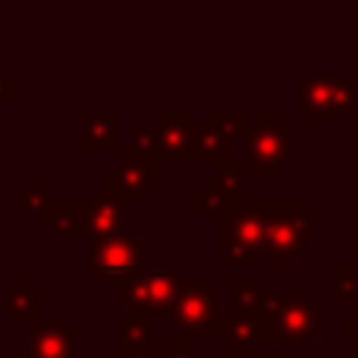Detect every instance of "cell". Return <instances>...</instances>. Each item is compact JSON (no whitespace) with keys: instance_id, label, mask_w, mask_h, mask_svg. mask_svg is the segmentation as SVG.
I'll return each instance as SVG.
<instances>
[{"instance_id":"cell-1","label":"cell","mask_w":358,"mask_h":358,"mask_svg":"<svg viewBox=\"0 0 358 358\" xmlns=\"http://www.w3.org/2000/svg\"><path fill=\"white\" fill-rule=\"evenodd\" d=\"M257 319L266 327V344L322 341V313L308 291H263Z\"/></svg>"},{"instance_id":"cell-2","label":"cell","mask_w":358,"mask_h":358,"mask_svg":"<svg viewBox=\"0 0 358 358\" xmlns=\"http://www.w3.org/2000/svg\"><path fill=\"white\" fill-rule=\"evenodd\" d=\"M319 227L322 215L308 201H263V255L271 266H294Z\"/></svg>"},{"instance_id":"cell-3","label":"cell","mask_w":358,"mask_h":358,"mask_svg":"<svg viewBox=\"0 0 358 358\" xmlns=\"http://www.w3.org/2000/svg\"><path fill=\"white\" fill-rule=\"evenodd\" d=\"M241 140L246 165H255L263 179H280L296 162V126L280 112H260L257 120L243 129Z\"/></svg>"},{"instance_id":"cell-4","label":"cell","mask_w":358,"mask_h":358,"mask_svg":"<svg viewBox=\"0 0 358 358\" xmlns=\"http://www.w3.org/2000/svg\"><path fill=\"white\" fill-rule=\"evenodd\" d=\"M263 257V201H241L218 213V263L257 266Z\"/></svg>"},{"instance_id":"cell-5","label":"cell","mask_w":358,"mask_h":358,"mask_svg":"<svg viewBox=\"0 0 358 358\" xmlns=\"http://www.w3.org/2000/svg\"><path fill=\"white\" fill-rule=\"evenodd\" d=\"M168 319L171 327L179 333V341L201 347L210 338V330H215V322L221 319L218 296L210 288V282L204 277H182Z\"/></svg>"},{"instance_id":"cell-6","label":"cell","mask_w":358,"mask_h":358,"mask_svg":"<svg viewBox=\"0 0 358 358\" xmlns=\"http://www.w3.org/2000/svg\"><path fill=\"white\" fill-rule=\"evenodd\" d=\"M182 277L185 274L179 266H143L134 277L117 285L115 296L120 305L129 308V313L151 316V319L168 316Z\"/></svg>"},{"instance_id":"cell-7","label":"cell","mask_w":358,"mask_h":358,"mask_svg":"<svg viewBox=\"0 0 358 358\" xmlns=\"http://www.w3.org/2000/svg\"><path fill=\"white\" fill-rule=\"evenodd\" d=\"M145 266V243L131 238L129 229L92 241V255H90V271L101 285L115 294L117 285H123L129 277H134Z\"/></svg>"},{"instance_id":"cell-8","label":"cell","mask_w":358,"mask_h":358,"mask_svg":"<svg viewBox=\"0 0 358 358\" xmlns=\"http://www.w3.org/2000/svg\"><path fill=\"white\" fill-rule=\"evenodd\" d=\"M106 190H115L129 204H137L157 187V162L131 151H117L112 162L103 165V185Z\"/></svg>"},{"instance_id":"cell-9","label":"cell","mask_w":358,"mask_h":358,"mask_svg":"<svg viewBox=\"0 0 358 358\" xmlns=\"http://www.w3.org/2000/svg\"><path fill=\"white\" fill-rule=\"evenodd\" d=\"M246 201V165L229 162L204 179L201 187L193 190V213L196 215H218L235 204Z\"/></svg>"},{"instance_id":"cell-10","label":"cell","mask_w":358,"mask_h":358,"mask_svg":"<svg viewBox=\"0 0 358 358\" xmlns=\"http://www.w3.org/2000/svg\"><path fill=\"white\" fill-rule=\"evenodd\" d=\"M81 333L64 316H34L28 330V358H78Z\"/></svg>"},{"instance_id":"cell-11","label":"cell","mask_w":358,"mask_h":358,"mask_svg":"<svg viewBox=\"0 0 358 358\" xmlns=\"http://www.w3.org/2000/svg\"><path fill=\"white\" fill-rule=\"evenodd\" d=\"M296 101L294 109L305 115L310 126L336 123V76H296Z\"/></svg>"},{"instance_id":"cell-12","label":"cell","mask_w":358,"mask_h":358,"mask_svg":"<svg viewBox=\"0 0 358 358\" xmlns=\"http://www.w3.org/2000/svg\"><path fill=\"white\" fill-rule=\"evenodd\" d=\"M87 210V241H101L109 235H117L126 229L131 204L106 187H92L90 201H84Z\"/></svg>"},{"instance_id":"cell-13","label":"cell","mask_w":358,"mask_h":358,"mask_svg":"<svg viewBox=\"0 0 358 358\" xmlns=\"http://www.w3.org/2000/svg\"><path fill=\"white\" fill-rule=\"evenodd\" d=\"M196 126L193 112H157L154 134H157V165H185V148L190 129Z\"/></svg>"},{"instance_id":"cell-14","label":"cell","mask_w":358,"mask_h":358,"mask_svg":"<svg viewBox=\"0 0 358 358\" xmlns=\"http://www.w3.org/2000/svg\"><path fill=\"white\" fill-rule=\"evenodd\" d=\"M232 145L215 126L210 123H196L190 129V137H187V148H185V165H229L235 162L232 157Z\"/></svg>"},{"instance_id":"cell-15","label":"cell","mask_w":358,"mask_h":358,"mask_svg":"<svg viewBox=\"0 0 358 358\" xmlns=\"http://www.w3.org/2000/svg\"><path fill=\"white\" fill-rule=\"evenodd\" d=\"M117 123H120L117 112H81L78 115V126H81L78 148L84 154H117L120 151V143L115 134Z\"/></svg>"},{"instance_id":"cell-16","label":"cell","mask_w":358,"mask_h":358,"mask_svg":"<svg viewBox=\"0 0 358 358\" xmlns=\"http://www.w3.org/2000/svg\"><path fill=\"white\" fill-rule=\"evenodd\" d=\"M215 336L221 344L229 347L232 355H246L252 350H257L260 344H266V327L257 316H238V313H227L215 322Z\"/></svg>"},{"instance_id":"cell-17","label":"cell","mask_w":358,"mask_h":358,"mask_svg":"<svg viewBox=\"0 0 358 358\" xmlns=\"http://www.w3.org/2000/svg\"><path fill=\"white\" fill-rule=\"evenodd\" d=\"M117 352L120 355H154L157 352V319L123 313L117 319Z\"/></svg>"},{"instance_id":"cell-18","label":"cell","mask_w":358,"mask_h":358,"mask_svg":"<svg viewBox=\"0 0 358 358\" xmlns=\"http://www.w3.org/2000/svg\"><path fill=\"white\" fill-rule=\"evenodd\" d=\"M39 224L62 241H87L84 201H56V207L45 218H39Z\"/></svg>"},{"instance_id":"cell-19","label":"cell","mask_w":358,"mask_h":358,"mask_svg":"<svg viewBox=\"0 0 358 358\" xmlns=\"http://www.w3.org/2000/svg\"><path fill=\"white\" fill-rule=\"evenodd\" d=\"M53 207H56V196H53L50 187L42 185L39 176H31L28 185L14 193V213H17V215H36V218H45Z\"/></svg>"},{"instance_id":"cell-20","label":"cell","mask_w":358,"mask_h":358,"mask_svg":"<svg viewBox=\"0 0 358 358\" xmlns=\"http://www.w3.org/2000/svg\"><path fill=\"white\" fill-rule=\"evenodd\" d=\"M39 305H42V294H39L36 288H31V282H28L25 277H20V280L11 285L8 296H6L3 313L31 322L34 316H39Z\"/></svg>"},{"instance_id":"cell-21","label":"cell","mask_w":358,"mask_h":358,"mask_svg":"<svg viewBox=\"0 0 358 358\" xmlns=\"http://www.w3.org/2000/svg\"><path fill=\"white\" fill-rule=\"evenodd\" d=\"M229 294H232V310L238 316H257L260 310V299H263V288L255 277H235L229 282Z\"/></svg>"},{"instance_id":"cell-22","label":"cell","mask_w":358,"mask_h":358,"mask_svg":"<svg viewBox=\"0 0 358 358\" xmlns=\"http://www.w3.org/2000/svg\"><path fill=\"white\" fill-rule=\"evenodd\" d=\"M333 302L358 305V266L355 263L333 266Z\"/></svg>"},{"instance_id":"cell-23","label":"cell","mask_w":358,"mask_h":358,"mask_svg":"<svg viewBox=\"0 0 358 358\" xmlns=\"http://www.w3.org/2000/svg\"><path fill=\"white\" fill-rule=\"evenodd\" d=\"M358 115V73L336 76V117Z\"/></svg>"},{"instance_id":"cell-24","label":"cell","mask_w":358,"mask_h":358,"mask_svg":"<svg viewBox=\"0 0 358 358\" xmlns=\"http://www.w3.org/2000/svg\"><path fill=\"white\" fill-rule=\"evenodd\" d=\"M204 123L215 126V129H218L229 143H235V140L243 134V129L249 126V120H246V115H243V112H207Z\"/></svg>"},{"instance_id":"cell-25","label":"cell","mask_w":358,"mask_h":358,"mask_svg":"<svg viewBox=\"0 0 358 358\" xmlns=\"http://www.w3.org/2000/svg\"><path fill=\"white\" fill-rule=\"evenodd\" d=\"M129 140H131V154H140V157H148L157 162V134L151 126H143V123H131L129 126Z\"/></svg>"},{"instance_id":"cell-26","label":"cell","mask_w":358,"mask_h":358,"mask_svg":"<svg viewBox=\"0 0 358 358\" xmlns=\"http://www.w3.org/2000/svg\"><path fill=\"white\" fill-rule=\"evenodd\" d=\"M151 358H207V352L199 347H190L185 341H171L165 352H154Z\"/></svg>"},{"instance_id":"cell-27","label":"cell","mask_w":358,"mask_h":358,"mask_svg":"<svg viewBox=\"0 0 358 358\" xmlns=\"http://www.w3.org/2000/svg\"><path fill=\"white\" fill-rule=\"evenodd\" d=\"M17 98V78L11 73L0 76V101H14Z\"/></svg>"},{"instance_id":"cell-28","label":"cell","mask_w":358,"mask_h":358,"mask_svg":"<svg viewBox=\"0 0 358 358\" xmlns=\"http://www.w3.org/2000/svg\"><path fill=\"white\" fill-rule=\"evenodd\" d=\"M344 338H347L350 344H355V341H358V313L347 316V322H344Z\"/></svg>"},{"instance_id":"cell-29","label":"cell","mask_w":358,"mask_h":358,"mask_svg":"<svg viewBox=\"0 0 358 358\" xmlns=\"http://www.w3.org/2000/svg\"><path fill=\"white\" fill-rule=\"evenodd\" d=\"M243 358H285L282 352H260V350H252V352H246Z\"/></svg>"}]
</instances>
